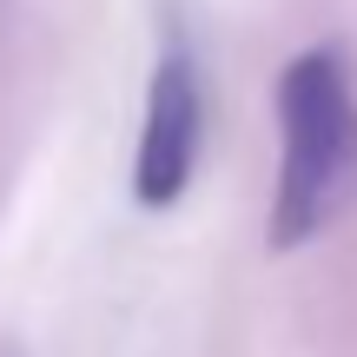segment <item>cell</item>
Returning <instances> with one entry per match:
<instances>
[{"label": "cell", "mask_w": 357, "mask_h": 357, "mask_svg": "<svg viewBox=\"0 0 357 357\" xmlns=\"http://www.w3.org/2000/svg\"><path fill=\"white\" fill-rule=\"evenodd\" d=\"M357 199V79L337 40L305 47L278 73V185L265 252H305Z\"/></svg>", "instance_id": "cell-1"}, {"label": "cell", "mask_w": 357, "mask_h": 357, "mask_svg": "<svg viewBox=\"0 0 357 357\" xmlns=\"http://www.w3.org/2000/svg\"><path fill=\"white\" fill-rule=\"evenodd\" d=\"M199 139H205V86L199 60L185 40H166L146 86V119H139V153H132V199L139 212H172L192 192L199 172Z\"/></svg>", "instance_id": "cell-2"}]
</instances>
